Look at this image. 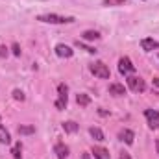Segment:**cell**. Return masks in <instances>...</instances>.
I'll return each mask as SVG.
<instances>
[{
  "instance_id": "cell-1",
  "label": "cell",
  "mask_w": 159,
  "mask_h": 159,
  "mask_svg": "<svg viewBox=\"0 0 159 159\" xmlns=\"http://www.w3.org/2000/svg\"><path fill=\"white\" fill-rule=\"evenodd\" d=\"M37 20L41 22H48V24H69L74 22V17H63V15H56V13H46V15H39Z\"/></svg>"
},
{
  "instance_id": "cell-2",
  "label": "cell",
  "mask_w": 159,
  "mask_h": 159,
  "mask_svg": "<svg viewBox=\"0 0 159 159\" xmlns=\"http://www.w3.org/2000/svg\"><path fill=\"white\" fill-rule=\"evenodd\" d=\"M89 69H91V72H93L94 76H98V78H102V80H106V78L111 76V72H109V69H107V65H106L104 61H94Z\"/></svg>"
},
{
  "instance_id": "cell-3",
  "label": "cell",
  "mask_w": 159,
  "mask_h": 159,
  "mask_svg": "<svg viewBox=\"0 0 159 159\" xmlns=\"http://www.w3.org/2000/svg\"><path fill=\"white\" fill-rule=\"evenodd\" d=\"M69 87L65 85V83H59L57 85V94H59V98L56 100V107L61 111V109H65L67 107V100H69Z\"/></svg>"
},
{
  "instance_id": "cell-4",
  "label": "cell",
  "mask_w": 159,
  "mask_h": 159,
  "mask_svg": "<svg viewBox=\"0 0 159 159\" xmlns=\"http://www.w3.org/2000/svg\"><path fill=\"white\" fill-rule=\"evenodd\" d=\"M128 87L133 93H143L146 89V83H144V80L139 78V76H128Z\"/></svg>"
},
{
  "instance_id": "cell-5",
  "label": "cell",
  "mask_w": 159,
  "mask_h": 159,
  "mask_svg": "<svg viewBox=\"0 0 159 159\" xmlns=\"http://www.w3.org/2000/svg\"><path fill=\"white\" fill-rule=\"evenodd\" d=\"M119 70L120 74H131V72H135V65L131 63V59L129 57H120L119 59Z\"/></svg>"
},
{
  "instance_id": "cell-6",
  "label": "cell",
  "mask_w": 159,
  "mask_h": 159,
  "mask_svg": "<svg viewBox=\"0 0 159 159\" xmlns=\"http://www.w3.org/2000/svg\"><path fill=\"white\" fill-rule=\"evenodd\" d=\"M144 117H146L148 126L152 129H157L159 128V111H156V109H146L144 111Z\"/></svg>"
},
{
  "instance_id": "cell-7",
  "label": "cell",
  "mask_w": 159,
  "mask_h": 159,
  "mask_svg": "<svg viewBox=\"0 0 159 159\" xmlns=\"http://www.w3.org/2000/svg\"><path fill=\"white\" fill-rule=\"evenodd\" d=\"M119 139L122 143H126L128 146H131L133 144V139H135V133L131 131V129H128V128H124V129H120L119 133Z\"/></svg>"
},
{
  "instance_id": "cell-8",
  "label": "cell",
  "mask_w": 159,
  "mask_h": 159,
  "mask_svg": "<svg viewBox=\"0 0 159 159\" xmlns=\"http://www.w3.org/2000/svg\"><path fill=\"white\" fill-rule=\"evenodd\" d=\"M56 54H57L59 57H72L74 50H72L69 44H63V43H59V44L56 46Z\"/></svg>"
},
{
  "instance_id": "cell-9",
  "label": "cell",
  "mask_w": 159,
  "mask_h": 159,
  "mask_svg": "<svg viewBox=\"0 0 159 159\" xmlns=\"http://www.w3.org/2000/svg\"><path fill=\"white\" fill-rule=\"evenodd\" d=\"M54 154L57 156V159H67L69 157V146L63 144V143H57L54 146Z\"/></svg>"
},
{
  "instance_id": "cell-10",
  "label": "cell",
  "mask_w": 159,
  "mask_h": 159,
  "mask_svg": "<svg viewBox=\"0 0 159 159\" xmlns=\"http://www.w3.org/2000/svg\"><path fill=\"white\" fill-rule=\"evenodd\" d=\"M141 46H143V50H146V52H152V50H157L159 48V43L156 39H143L141 41Z\"/></svg>"
},
{
  "instance_id": "cell-11",
  "label": "cell",
  "mask_w": 159,
  "mask_h": 159,
  "mask_svg": "<svg viewBox=\"0 0 159 159\" xmlns=\"http://www.w3.org/2000/svg\"><path fill=\"white\" fill-rule=\"evenodd\" d=\"M109 94H113V96H124L126 94V89L120 83H111L109 85Z\"/></svg>"
},
{
  "instance_id": "cell-12",
  "label": "cell",
  "mask_w": 159,
  "mask_h": 159,
  "mask_svg": "<svg viewBox=\"0 0 159 159\" xmlns=\"http://www.w3.org/2000/svg\"><path fill=\"white\" fill-rule=\"evenodd\" d=\"M93 154L96 159H109V152L102 146H93Z\"/></svg>"
},
{
  "instance_id": "cell-13",
  "label": "cell",
  "mask_w": 159,
  "mask_h": 159,
  "mask_svg": "<svg viewBox=\"0 0 159 159\" xmlns=\"http://www.w3.org/2000/svg\"><path fill=\"white\" fill-rule=\"evenodd\" d=\"M89 133H91V137H93L94 141H98V143L106 141V137H104V131H102L100 128H94V126H93V128L89 129Z\"/></svg>"
},
{
  "instance_id": "cell-14",
  "label": "cell",
  "mask_w": 159,
  "mask_h": 159,
  "mask_svg": "<svg viewBox=\"0 0 159 159\" xmlns=\"http://www.w3.org/2000/svg\"><path fill=\"white\" fill-rule=\"evenodd\" d=\"M0 143L2 144H9L11 143V135H9V131L4 126H0Z\"/></svg>"
},
{
  "instance_id": "cell-15",
  "label": "cell",
  "mask_w": 159,
  "mask_h": 159,
  "mask_svg": "<svg viewBox=\"0 0 159 159\" xmlns=\"http://www.w3.org/2000/svg\"><path fill=\"white\" fill-rule=\"evenodd\" d=\"M85 41H98L100 39V34L96 32V30H87V32H83V35H81Z\"/></svg>"
},
{
  "instance_id": "cell-16",
  "label": "cell",
  "mask_w": 159,
  "mask_h": 159,
  "mask_svg": "<svg viewBox=\"0 0 159 159\" xmlns=\"http://www.w3.org/2000/svg\"><path fill=\"white\" fill-rule=\"evenodd\" d=\"M78 124L76 122H72V120H69V122H63V129L67 131V133H76L78 131Z\"/></svg>"
},
{
  "instance_id": "cell-17",
  "label": "cell",
  "mask_w": 159,
  "mask_h": 159,
  "mask_svg": "<svg viewBox=\"0 0 159 159\" xmlns=\"http://www.w3.org/2000/svg\"><path fill=\"white\" fill-rule=\"evenodd\" d=\"M76 102H78V106L85 107V106H89V104H91V98H89V94L81 93V94H78V96H76Z\"/></svg>"
},
{
  "instance_id": "cell-18",
  "label": "cell",
  "mask_w": 159,
  "mask_h": 159,
  "mask_svg": "<svg viewBox=\"0 0 159 159\" xmlns=\"http://www.w3.org/2000/svg\"><path fill=\"white\" fill-rule=\"evenodd\" d=\"M19 133L20 135H32V133H35V128L34 126H19Z\"/></svg>"
},
{
  "instance_id": "cell-19",
  "label": "cell",
  "mask_w": 159,
  "mask_h": 159,
  "mask_svg": "<svg viewBox=\"0 0 159 159\" xmlns=\"http://www.w3.org/2000/svg\"><path fill=\"white\" fill-rule=\"evenodd\" d=\"M20 152H22V144H20V143H17V144L13 146V152H11V154H13V157H15V159H20V157H22V154H20Z\"/></svg>"
},
{
  "instance_id": "cell-20",
  "label": "cell",
  "mask_w": 159,
  "mask_h": 159,
  "mask_svg": "<svg viewBox=\"0 0 159 159\" xmlns=\"http://www.w3.org/2000/svg\"><path fill=\"white\" fill-rule=\"evenodd\" d=\"M126 4V0H104L102 2V6H106V7H109V6H124Z\"/></svg>"
},
{
  "instance_id": "cell-21",
  "label": "cell",
  "mask_w": 159,
  "mask_h": 159,
  "mask_svg": "<svg viewBox=\"0 0 159 159\" xmlns=\"http://www.w3.org/2000/svg\"><path fill=\"white\" fill-rule=\"evenodd\" d=\"M76 46H78V48H81V50H85V52H89V54H96V48L87 46V44H83L81 41H76Z\"/></svg>"
},
{
  "instance_id": "cell-22",
  "label": "cell",
  "mask_w": 159,
  "mask_h": 159,
  "mask_svg": "<svg viewBox=\"0 0 159 159\" xmlns=\"http://www.w3.org/2000/svg\"><path fill=\"white\" fill-rule=\"evenodd\" d=\"M13 98H15V100H20V102H22V100H24L26 96H24V93H22L20 89H15V91H13Z\"/></svg>"
},
{
  "instance_id": "cell-23",
  "label": "cell",
  "mask_w": 159,
  "mask_h": 159,
  "mask_svg": "<svg viewBox=\"0 0 159 159\" xmlns=\"http://www.w3.org/2000/svg\"><path fill=\"white\" fill-rule=\"evenodd\" d=\"M11 50H13V56H17V57L20 56V46H19L17 43H13V46H11Z\"/></svg>"
},
{
  "instance_id": "cell-24",
  "label": "cell",
  "mask_w": 159,
  "mask_h": 159,
  "mask_svg": "<svg viewBox=\"0 0 159 159\" xmlns=\"http://www.w3.org/2000/svg\"><path fill=\"white\" fill-rule=\"evenodd\" d=\"M6 54H7V48L6 46H0V57H6Z\"/></svg>"
},
{
  "instance_id": "cell-25",
  "label": "cell",
  "mask_w": 159,
  "mask_h": 159,
  "mask_svg": "<svg viewBox=\"0 0 159 159\" xmlns=\"http://www.w3.org/2000/svg\"><path fill=\"white\" fill-rule=\"evenodd\" d=\"M119 159H131V157H129V154H126V152H122Z\"/></svg>"
},
{
  "instance_id": "cell-26",
  "label": "cell",
  "mask_w": 159,
  "mask_h": 159,
  "mask_svg": "<svg viewBox=\"0 0 159 159\" xmlns=\"http://www.w3.org/2000/svg\"><path fill=\"white\" fill-rule=\"evenodd\" d=\"M81 159H91V154H83V156H81Z\"/></svg>"
},
{
  "instance_id": "cell-27",
  "label": "cell",
  "mask_w": 159,
  "mask_h": 159,
  "mask_svg": "<svg viewBox=\"0 0 159 159\" xmlns=\"http://www.w3.org/2000/svg\"><path fill=\"white\" fill-rule=\"evenodd\" d=\"M154 85H157L159 87V78H154Z\"/></svg>"
},
{
  "instance_id": "cell-28",
  "label": "cell",
  "mask_w": 159,
  "mask_h": 159,
  "mask_svg": "<svg viewBox=\"0 0 159 159\" xmlns=\"http://www.w3.org/2000/svg\"><path fill=\"white\" fill-rule=\"evenodd\" d=\"M156 150H157V154H159V139L156 141Z\"/></svg>"
}]
</instances>
